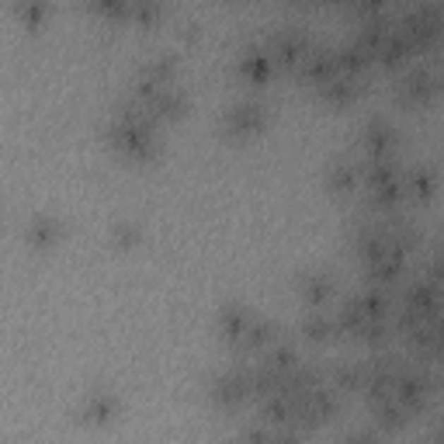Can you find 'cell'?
<instances>
[{
    "instance_id": "obj_2",
    "label": "cell",
    "mask_w": 444,
    "mask_h": 444,
    "mask_svg": "<svg viewBox=\"0 0 444 444\" xmlns=\"http://www.w3.org/2000/svg\"><path fill=\"white\" fill-rule=\"evenodd\" d=\"M253 121H260V108H257V104H236V108L229 112V125H233V128H246V125H253Z\"/></svg>"
},
{
    "instance_id": "obj_1",
    "label": "cell",
    "mask_w": 444,
    "mask_h": 444,
    "mask_svg": "<svg viewBox=\"0 0 444 444\" xmlns=\"http://www.w3.org/2000/svg\"><path fill=\"white\" fill-rule=\"evenodd\" d=\"M268 66H271V52H264V49H250V52H243V70H246V73L264 77Z\"/></svg>"
}]
</instances>
